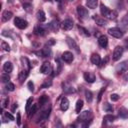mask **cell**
<instances>
[{
	"label": "cell",
	"mask_w": 128,
	"mask_h": 128,
	"mask_svg": "<svg viewBox=\"0 0 128 128\" xmlns=\"http://www.w3.org/2000/svg\"><path fill=\"white\" fill-rule=\"evenodd\" d=\"M100 12H101V15L104 16L105 18L109 19V20H115L118 16L117 12L115 10H110L109 8H107L105 5L101 4L100 5Z\"/></svg>",
	"instance_id": "6da1fadb"
},
{
	"label": "cell",
	"mask_w": 128,
	"mask_h": 128,
	"mask_svg": "<svg viewBox=\"0 0 128 128\" xmlns=\"http://www.w3.org/2000/svg\"><path fill=\"white\" fill-rule=\"evenodd\" d=\"M108 33H109V35H111L114 38H122L123 35H124V32L120 28H118V27L109 28L108 29Z\"/></svg>",
	"instance_id": "7a4b0ae2"
},
{
	"label": "cell",
	"mask_w": 128,
	"mask_h": 128,
	"mask_svg": "<svg viewBox=\"0 0 128 128\" xmlns=\"http://www.w3.org/2000/svg\"><path fill=\"white\" fill-rule=\"evenodd\" d=\"M92 118V114H91V111L90 110H85V111H82L80 112L77 120L79 122H87L88 120H90Z\"/></svg>",
	"instance_id": "3957f363"
},
{
	"label": "cell",
	"mask_w": 128,
	"mask_h": 128,
	"mask_svg": "<svg viewBox=\"0 0 128 128\" xmlns=\"http://www.w3.org/2000/svg\"><path fill=\"white\" fill-rule=\"evenodd\" d=\"M14 24H15V26H16L17 28H19V29H25V28L28 26V22H27L26 20L20 18V17H15V19H14Z\"/></svg>",
	"instance_id": "277c9868"
},
{
	"label": "cell",
	"mask_w": 128,
	"mask_h": 128,
	"mask_svg": "<svg viewBox=\"0 0 128 128\" xmlns=\"http://www.w3.org/2000/svg\"><path fill=\"white\" fill-rule=\"evenodd\" d=\"M123 54V47L122 46H116L114 51H113V54H112V58L114 61H118L120 59V57L122 56Z\"/></svg>",
	"instance_id": "5b68a950"
},
{
	"label": "cell",
	"mask_w": 128,
	"mask_h": 128,
	"mask_svg": "<svg viewBox=\"0 0 128 128\" xmlns=\"http://www.w3.org/2000/svg\"><path fill=\"white\" fill-rule=\"evenodd\" d=\"M66 43L69 46V48L75 50L77 53H80V49H79V47H78V45H77V43L75 42L74 39H72L71 37H66Z\"/></svg>",
	"instance_id": "8992f818"
},
{
	"label": "cell",
	"mask_w": 128,
	"mask_h": 128,
	"mask_svg": "<svg viewBox=\"0 0 128 128\" xmlns=\"http://www.w3.org/2000/svg\"><path fill=\"white\" fill-rule=\"evenodd\" d=\"M35 54H37V55H39V56H41V57H49V56L51 55V49L49 48L48 45H46V46H45L44 48H42L40 51L35 52Z\"/></svg>",
	"instance_id": "52a82bcc"
},
{
	"label": "cell",
	"mask_w": 128,
	"mask_h": 128,
	"mask_svg": "<svg viewBox=\"0 0 128 128\" xmlns=\"http://www.w3.org/2000/svg\"><path fill=\"white\" fill-rule=\"evenodd\" d=\"M77 14H78V16H79L80 18L85 19V18L88 17L89 12H88V10H87L85 7H83V6H78V7H77Z\"/></svg>",
	"instance_id": "ba28073f"
},
{
	"label": "cell",
	"mask_w": 128,
	"mask_h": 128,
	"mask_svg": "<svg viewBox=\"0 0 128 128\" xmlns=\"http://www.w3.org/2000/svg\"><path fill=\"white\" fill-rule=\"evenodd\" d=\"M40 71L43 74H50L52 72V65L49 62H45L42 64V66L40 67Z\"/></svg>",
	"instance_id": "9c48e42d"
},
{
	"label": "cell",
	"mask_w": 128,
	"mask_h": 128,
	"mask_svg": "<svg viewBox=\"0 0 128 128\" xmlns=\"http://www.w3.org/2000/svg\"><path fill=\"white\" fill-rule=\"evenodd\" d=\"M73 25H74L73 20H72V19H70V18L65 19V20L61 23V27H62L64 30H70V29H72Z\"/></svg>",
	"instance_id": "30bf717a"
},
{
	"label": "cell",
	"mask_w": 128,
	"mask_h": 128,
	"mask_svg": "<svg viewBox=\"0 0 128 128\" xmlns=\"http://www.w3.org/2000/svg\"><path fill=\"white\" fill-rule=\"evenodd\" d=\"M62 60L64 61V62H66V63H71L72 61H73V59H74V56H73V54L70 52V51H65L63 54H62Z\"/></svg>",
	"instance_id": "8fae6325"
},
{
	"label": "cell",
	"mask_w": 128,
	"mask_h": 128,
	"mask_svg": "<svg viewBox=\"0 0 128 128\" xmlns=\"http://www.w3.org/2000/svg\"><path fill=\"white\" fill-rule=\"evenodd\" d=\"M127 69H128V62L127 61H123L116 66V72L117 73H123Z\"/></svg>",
	"instance_id": "7c38bea8"
},
{
	"label": "cell",
	"mask_w": 128,
	"mask_h": 128,
	"mask_svg": "<svg viewBox=\"0 0 128 128\" xmlns=\"http://www.w3.org/2000/svg\"><path fill=\"white\" fill-rule=\"evenodd\" d=\"M50 112H51V106L49 105L47 108H45V109L42 110L41 115H40V117H39L38 120H40V119L41 120H47L48 117H49V115H50Z\"/></svg>",
	"instance_id": "4fadbf2b"
},
{
	"label": "cell",
	"mask_w": 128,
	"mask_h": 128,
	"mask_svg": "<svg viewBox=\"0 0 128 128\" xmlns=\"http://www.w3.org/2000/svg\"><path fill=\"white\" fill-rule=\"evenodd\" d=\"M98 43H99V45H100L102 48H106L107 45H108V38H107V36H105V35L99 36V38H98Z\"/></svg>",
	"instance_id": "5bb4252c"
},
{
	"label": "cell",
	"mask_w": 128,
	"mask_h": 128,
	"mask_svg": "<svg viewBox=\"0 0 128 128\" xmlns=\"http://www.w3.org/2000/svg\"><path fill=\"white\" fill-rule=\"evenodd\" d=\"M93 18H94V20H95V22L98 26H105L107 24V20L104 17H99L97 15H94Z\"/></svg>",
	"instance_id": "9a60e30c"
},
{
	"label": "cell",
	"mask_w": 128,
	"mask_h": 128,
	"mask_svg": "<svg viewBox=\"0 0 128 128\" xmlns=\"http://www.w3.org/2000/svg\"><path fill=\"white\" fill-rule=\"evenodd\" d=\"M46 32H47L46 29L43 26H40V25L35 27V29H34V33L38 36H44V35H46Z\"/></svg>",
	"instance_id": "2e32d148"
},
{
	"label": "cell",
	"mask_w": 128,
	"mask_h": 128,
	"mask_svg": "<svg viewBox=\"0 0 128 128\" xmlns=\"http://www.w3.org/2000/svg\"><path fill=\"white\" fill-rule=\"evenodd\" d=\"M84 79H85V81L88 82V83H93V82L96 80L95 75L92 74V73H90V72H85V73H84Z\"/></svg>",
	"instance_id": "e0dca14e"
},
{
	"label": "cell",
	"mask_w": 128,
	"mask_h": 128,
	"mask_svg": "<svg viewBox=\"0 0 128 128\" xmlns=\"http://www.w3.org/2000/svg\"><path fill=\"white\" fill-rule=\"evenodd\" d=\"M90 60H91V63H92V64H94V65H99V66H100L101 58H100V56H99L98 54H96V53L92 54Z\"/></svg>",
	"instance_id": "ac0fdd59"
},
{
	"label": "cell",
	"mask_w": 128,
	"mask_h": 128,
	"mask_svg": "<svg viewBox=\"0 0 128 128\" xmlns=\"http://www.w3.org/2000/svg\"><path fill=\"white\" fill-rule=\"evenodd\" d=\"M60 108L62 111H66L69 108V100L66 97H63L61 99V103H60Z\"/></svg>",
	"instance_id": "d6986e66"
},
{
	"label": "cell",
	"mask_w": 128,
	"mask_h": 128,
	"mask_svg": "<svg viewBox=\"0 0 128 128\" xmlns=\"http://www.w3.org/2000/svg\"><path fill=\"white\" fill-rule=\"evenodd\" d=\"M48 27H49V29L52 30L53 32H57V31H58V28H59L58 21H57V20H53V21H51V22L48 24Z\"/></svg>",
	"instance_id": "ffe728a7"
},
{
	"label": "cell",
	"mask_w": 128,
	"mask_h": 128,
	"mask_svg": "<svg viewBox=\"0 0 128 128\" xmlns=\"http://www.w3.org/2000/svg\"><path fill=\"white\" fill-rule=\"evenodd\" d=\"M12 16H13V13H12L11 11H8V10H5V11L3 12V14H2V21H4V22H6V21H8V20H10V19L12 18Z\"/></svg>",
	"instance_id": "44dd1931"
},
{
	"label": "cell",
	"mask_w": 128,
	"mask_h": 128,
	"mask_svg": "<svg viewBox=\"0 0 128 128\" xmlns=\"http://www.w3.org/2000/svg\"><path fill=\"white\" fill-rule=\"evenodd\" d=\"M36 17H37L38 21H40V22H44L46 20V15L43 10H38L36 13Z\"/></svg>",
	"instance_id": "7402d4cb"
},
{
	"label": "cell",
	"mask_w": 128,
	"mask_h": 128,
	"mask_svg": "<svg viewBox=\"0 0 128 128\" xmlns=\"http://www.w3.org/2000/svg\"><path fill=\"white\" fill-rule=\"evenodd\" d=\"M3 70H4V72H7V73L12 72V70H13V64L11 62H5L4 65H3Z\"/></svg>",
	"instance_id": "603a6c76"
},
{
	"label": "cell",
	"mask_w": 128,
	"mask_h": 128,
	"mask_svg": "<svg viewBox=\"0 0 128 128\" xmlns=\"http://www.w3.org/2000/svg\"><path fill=\"white\" fill-rule=\"evenodd\" d=\"M97 4H98V0H86V5H87V7L90 8V9L96 8Z\"/></svg>",
	"instance_id": "cb8c5ba5"
},
{
	"label": "cell",
	"mask_w": 128,
	"mask_h": 128,
	"mask_svg": "<svg viewBox=\"0 0 128 128\" xmlns=\"http://www.w3.org/2000/svg\"><path fill=\"white\" fill-rule=\"evenodd\" d=\"M118 115L121 117V118H128V110L124 107L120 108L119 111H118Z\"/></svg>",
	"instance_id": "d4e9b609"
},
{
	"label": "cell",
	"mask_w": 128,
	"mask_h": 128,
	"mask_svg": "<svg viewBox=\"0 0 128 128\" xmlns=\"http://www.w3.org/2000/svg\"><path fill=\"white\" fill-rule=\"evenodd\" d=\"M27 76H28V70H23V71H21L20 73H19V80H20V82H23L26 78H27Z\"/></svg>",
	"instance_id": "484cf974"
},
{
	"label": "cell",
	"mask_w": 128,
	"mask_h": 128,
	"mask_svg": "<svg viewBox=\"0 0 128 128\" xmlns=\"http://www.w3.org/2000/svg\"><path fill=\"white\" fill-rule=\"evenodd\" d=\"M82 108H83V100L79 99V100H77V102H76V107H75L76 113H80Z\"/></svg>",
	"instance_id": "4316f807"
},
{
	"label": "cell",
	"mask_w": 128,
	"mask_h": 128,
	"mask_svg": "<svg viewBox=\"0 0 128 128\" xmlns=\"http://www.w3.org/2000/svg\"><path fill=\"white\" fill-rule=\"evenodd\" d=\"M36 112H37V105H36V104H32L31 107H30V109H29V111H28V116L31 117V116H33Z\"/></svg>",
	"instance_id": "83f0119b"
},
{
	"label": "cell",
	"mask_w": 128,
	"mask_h": 128,
	"mask_svg": "<svg viewBox=\"0 0 128 128\" xmlns=\"http://www.w3.org/2000/svg\"><path fill=\"white\" fill-rule=\"evenodd\" d=\"M48 100H49V98H48L47 95H42V96H40V98H39V104H40V106H43L44 104H46V103L48 102Z\"/></svg>",
	"instance_id": "f1b7e54d"
},
{
	"label": "cell",
	"mask_w": 128,
	"mask_h": 128,
	"mask_svg": "<svg viewBox=\"0 0 128 128\" xmlns=\"http://www.w3.org/2000/svg\"><path fill=\"white\" fill-rule=\"evenodd\" d=\"M103 120H105V121H107V122H113V121L115 120V116H114L113 114L109 113V114H107V115H105V116L103 117Z\"/></svg>",
	"instance_id": "f546056e"
},
{
	"label": "cell",
	"mask_w": 128,
	"mask_h": 128,
	"mask_svg": "<svg viewBox=\"0 0 128 128\" xmlns=\"http://www.w3.org/2000/svg\"><path fill=\"white\" fill-rule=\"evenodd\" d=\"M103 108H104V110L106 111V112H108V113H111V112H113V106L111 105V104H109V103H105L104 104V106H103Z\"/></svg>",
	"instance_id": "4dcf8cb0"
},
{
	"label": "cell",
	"mask_w": 128,
	"mask_h": 128,
	"mask_svg": "<svg viewBox=\"0 0 128 128\" xmlns=\"http://www.w3.org/2000/svg\"><path fill=\"white\" fill-rule=\"evenodd\" d=\"M78 29H79V31H80L84 36H86V37H89V36H90L89 31H88L87 29H85L84 27H82V26H78Z\"/></svg>",
	"instance_id": "1f68e13d"
},
{
	"label": "cell",
	"mask_w": 128,
	"mask_h": 128,
	"mask_svg": "<svg viewBox=\"0 0 128 128\" xmlns=\"http://www.w3.org/2000/svg\"><path fill=\"white\" fill-rule=\"evenodd\" d=\"M9 80H10V76L8 75V73H7V72L1 75V81H2L3 83H8V82H9Z\"/></svg>",
	"instance_id": "d6a6232c"
},
{
	"label": "cell",
	"mask_w": 128,
	"mask_h": 128,
	"mask_svg": "<svg viewBox=\"0 0 128 128\" xmlns=\"http://www.w3.org/2000/svg\"><path fill=\"white\" fill-rule=\"evenodd\" d=\"M121 24H122V26H123L124 28H127V27H128V13L122 18V20H121Z\"/></svg>",
	"instance_id": "836d02e7"
},
{
	"label": "cell",
	"mask_w": 128,
	"mask_h": 128,
	"mask_svg": "<svg viewBox=\"0 0 128 128\" xmlns=\"http://www.w3.org/2000/svg\"><path fill=\"white\" fill-rule=\"evenodd\" d=\"M5 88H6V90H7V91L12 92V91H14V90H15V85H14L13 83H11V82H8V83H6Z\"/></svg>",
	"instance_id": "e575fe53"
},
{
	"label": "cell",
	"mask_w": 128,
	"mask_h": 128,
	"mask_svg": "<svg viewBox=\"0 0 128 128\" xmlns=\"http://www.w3.org/2000/svg\"><path fill=\"white\" fill-rule=\"evenodd\" d=\"M32 101H33L32 97L28 98V99H27V101H26V106H25V110H26V112H27V113H28V111H29V109H30V107H31V105H32Z\"/></svg>",
	"instance_id": "d590c367"
},
{
	"label": "cell",
	"mask_w": 128,
	"mask_h": 128,
	"mask_svg": "<svg viewBox=\"0 0 128 128\" xmlns=\"http://www.w3.org/2000/svg\"><path fill=\"white\" fill-rule=\"evenodd\" d=\"M52 85V80L51 79H47L44 81V83L41 85V88H48Z\"/></svg>",
	"instance_id": "8d00e7d4"
},
{
	"label": "cell",
	"mask_w": 128,
	"mask_h": 128,
	"mask_svg": "<svg viewBox=\"0 0 128 128\" xmlns=\"http://www.w3.org/2000/svg\"><path fill=\"white\" fill-rule=\"evenodd\" d=\"M85 97H86V100H87L88 102H91L92 99H93L91 91H89V90H85Z\"/></svg>",
	"instance_id": "74e56055"
},
{
	"label": "cell",
	"mask_w": 128,
	"mask_h": 128,
	"mask_svg": "<svg viewBox=\"0 0 128 128\" xmlns=\"http://www.w3.org/2000/svg\"><path fill=\"white\" fill-rule=\"evenodd\" d=\"M1 48H2L4 51H6V52H9V51H10V46H9L8 43L5 42V41H3V42L1 43Z\"/></svg>",
	"instance_id": "f35d334b"
},
{
	"label": "cell",
	"mask_w": 128,
	"mask_h": 128,
	"mask_svg": "<svg viewBox=\"0 0 128 128\" xmlns=\"http://www.w3.org/2000/svg\"><path fill=\"white\" fill-rule=\"evenodd\" d=\"M21 60H22V62L25 64V66L27 67V70H30V68H31V65H30V62H29V60H28L26 57H22V58H21Z\"/></svg>",
	"instance_id": "ab89813d"
},
{
	"label": "cell",
	"mask_w": 128,
	"mask_h": 128,
	"mask_svg": "<svg viewBox=\"0 0 128 128\" xmlns=\"http://www.w3.org/2000/svg\"><path fill=\"white\" fill-rule=\"evenodd\" d=\"M63 89H64V91L66 92V93H73L75 90L73 89V87H71V86H66V85H64L63 86Z\"/></svg>",
	"instance_id": "60d3db41"
},
{
	"label": "cell",
	"mask_w": 128,
	"mask_h": 128,
	"mask_svg": "<svg viewBox=\"0 0 128 128\" xmlns=\"http://www.w3.org/2000/svg\"><path fill=\"white\" fill-rule=\"evenodd\" d=\"M1 107H2V109H4V108H6L7 106H8V104H9V97H6L2 102H1Z\"/></svg>",
	"instance_id": "b9f144b4"
},
{
	"label": "cell",
	"mask_w": 128,
	"mask_h": 128,
	"mask_svg": "<svg viewBox=\"0 0 128 128\" xmlns=\"http://www.w3.org/2000/svg\"><path fill=\"white\" fill-rule=\"evenodd\" d=\"M104 91H105V87H102L101 90H100V92H99V94H98V97H97V101H98V102L101 101V98H102V95H103Z\"/></svg>",
	"instance_id": "7bdbcfd3"
},
{
	"label": "cell",
	"mask_w": 128,
	"mask_h": 128,
	"mask_svg": "<svg viewBox=\"0 0 128 128\" xmlns=\"http://www.w3.org/2000/svg\"><path fill=\"white\" fill-rule=\"evenodd\" d=\"M119 98H120V96H119L118 94H116V93H114V94H111V95H110V99H111L112 101H118V100H119Z\"/></svg>",
	"instance_id": "ee69618b"
},
{
	"label": "cell",
	"mask_w": 128,
	"mask_h": 128,
	"mask_svg": "<svg viewBox=\"0 0 128 128\" xmlns=\"http://www.w3.org/2000/svg\"><path fill=\"white\" fill-rule=\"evenodd\" d=\"M27 87H28L29 91H31V92H33V91H34V84H33V82H32V81H29V82L27 83Z\"/></svg>",
	"instance_id": "f6af8a7d"
},
{
	"label": "cell",
	"mask_w": 128,
	"mask_h": 128,
	"mask_svg": "<svg viewBox=\"0 0 128 128\" xmlns=\"http://www.w3.org/2000/svg\"><path fill=\"white\" fill-rule=\"evenodd\" d=\"M5 117L6 118H8L9 120H11V121H13L15 118H14V116L12 115V114H10V113H8V112H5Z\"/></svg>",
	"instance_id": "bcb514c9"
},
{
	"label": "cell",
	"mask_w": 128,
	"mask_h": 128,
	"mask_svg": "<svg viewBox=\"0 0 128 128\" xmlns=\"http://www.w3.org/2000/svg\"><path fill=\"white\" fill-rule=\"evenodd\" d=\"M17 125L18 126H20L21 125V115H20V113H17Z\"/></svg>",
	"instance_id": "7dc6e473"
},
{
	"label": "cell",
	"mask_w": 128,
	"mask_h": 128,
	"mask_svg": "<svg viewBox=\"0 0 128 128\" xmlns=\"http://www.w3.org/2000/svg\"><path fill=\"white\" fill-rule=\"evenodd\" d=\"M55 44V40L54 39H50L48 42H47V45L48 46H52V45H54Z\"/></svg>",
	"instance_id": "c3c4849f"
},
{
	"label": "cell",
	"mask_w": 128,
	"mask_h": 128,
	"mask_svg": "<svg viewBox=\"0 0 128 128\" xmlns=\"http://www.w3.org/2000/svg\"><path fill=\"white\" fill-rule=\"evenodd\" d=\"M108 60H109V57H108V56H106V57H105V60H103V61H102V64H101L100 66H103V65H105V64L107 63V61H108Z\"/></svg>",
	"instance_id": "681fc988"
},
{
	"label": "cell",
	"mask_w": 128,
	"mask_h": 128,
	"mask_svg": "<svg viewBox=\"0 0 128 128\" xmlns=\"http://www.w3.org/2000/svg\"><path fill=\"white\" fill-rule=\"evenodd\" d=\"M16 108H17V104H16V103H14V104H13V106H12V109H11V110H12V112H14Z\"/></svg>",
	"instance_id": "f907efd6"
},
{
	"label": "cell",
	"mask_w": 128,
	"mask_h": 128,
	"mask_svg": "<svg viewBox=\"0 0 128 128\" xmlns=\"http://www.w3.org/2000/svg\"><path fill=\"white\" fill-rule=\"evenodd\" d=\"M124 80H125V81H127V82H128V72H127V73H126V74H125V76H124Z\"/></svg>",
	"instance_id": "816d5d0a"
},
{
	"label": "cell",
	"mask_w": 128,
	"mask_h": 128,
	"mask_svg": "<svg viewBox=\"0 0 128 128\" xmlns=\"http://www.w3.org/2000/svg\"><path fill=\"white\" fill-rule=\"evenodd\" d=\"M125 48L128 49V39H126V41H125Z\"/></svg>",
	"instance_id": "f5cc1de1"
},
{
	"label": "cell",
	"mask_w": 128,
	"mask_h": 128,
	"mask_svg": "<svg viewBox=\"0 0 128 128\" xmlns=\"http://www.w3.org/2000/svg\"><path fill=\"white\" fill-rule=\"evenodd\" d=\"M55 1H56V2H61L62 0H55Z\"/></svg>",
	"instance_id": "db71d44e"
},
{
	"label": "cell",
	"mask_w": 128,
	"mask_h": 128,
	"mask_svg": "<svg viewBox=\"0 0 128 128\" xmlns=\"http://www.w3.org/2000/svg\"><path fill=\"white\" fill-rule=\"evenodd\" d=\"M45 1H51V0H45Z\"/></svg>",
	"instance_id": "11a10c76"
},
{
	"label": "cell",
	"mask_w": 128,
	"mask_h": 128,
	"mask_svg": "<svg viewBox=\"0 0 128 128\" xmlns=\"http://www.w3.org/2000/svg\"><path fill=\"white\" fill-rule=\"evenodd\" d=\"M127 3H128V0H127Z\"/></svg>",
	"instance_id": "9f6ffc18"
}]
</instances>
